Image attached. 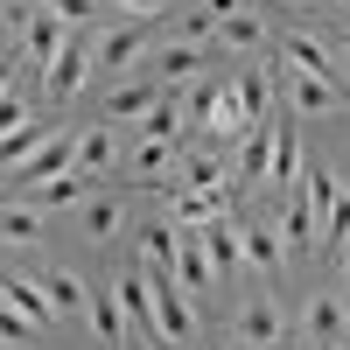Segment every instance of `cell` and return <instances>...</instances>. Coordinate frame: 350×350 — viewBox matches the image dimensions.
<instances>
[{"mask_svg":"<svg viewBox=\"0 0 350 350\" xmlns=\"http://www.w3.org/2000/svg\"><path fill=\"white\" fill-rule=\"evenodd\" d=\"M224 336L239 343V350H287V315H280V295L252 280V287H245V301L231 308Z\"/></svg>","mask_w":350,"mask_h":350,"instance_id":"obj_1","label":"cell"},{"mask_svg":"<svg viewBox=\"0 0 350 350\" xmlns=\"http://www.w3.org/2000/svg\"><path fill=\"white\" fill-rule=\"evenodd\" d=\"M273 105L287 120H336L343 112V92L315 70H295V64H273Z\"/></svg>","mask_w":350,"mask_h":350,"instance_id":"obj_2","label":"cell"},{"mask_svg":"<svg viewBox=\"0 0 350 350\" xmlns=\"http://www.w3.org/2000/svg\"><path fill=\"white\" fill-rule=\"evenodd\" d=\"M301 343H308V350H343V343H350V301L336 295L329 280L301 295Z\"/></svg>","mask_w":350,"mask_h":350,"instance_id":"obj_3","label":"cell"},{"mask_svg":"<svg viewBox=\"0 0 350 350\" xmlns=\"http://www.w3.org/2000/svg\"><path fill=\"white\" fill-rule=\"evenodd\" d=\"M217 49H224V56H267V49H273L267 0H252V8H231V14H217Z\"/></svg>","mask_w":350,"mask_h":350,"instance_id":"obj_4","label":"cell"},{"mask_svg":"<svg viewBox=\"0 0 350 350\" xmlns=\"http://www.w3.org/2000/svg\"><path fill=\"white\" fill-rule=\"evenodd\" d=\"M239 245H245V267L259 287H280V267H287V245H280V224L273 217H239Z\"/></svg>","mask_w":350,"mask_h":350,"instance_id":"obj_5","label":"cell"},{"mask_svg":"<svg viewBox=\"0 0 350 350\" xmlns=\"http://www.w3.org/2000/svg\"><path fill=\"white\" fill-rule=\"evenodd\" d=\"M84 77H92V36H64L56 64L42 70V98H49V105H70V98L84 92Z\"/></svg>","mask_w":350,"mask_h":350,"instance_id":"obj_6","label":"cell"},{"mask_svg":"<svg viewBox=\"0 0 350 350\" xmlns=\"http://www.w3.org/2000/svg\"><path fill=\"white\" fill-rule=\"evenodd\" d=\"M196 239H203V259H211V273L239 287L245 280V245H239V211H224L211 224H196Z\"/></svg>","mask_w":350,"mask_h":350,"instance_id":"obj_7","label":"cell"},{"mask_svg":"<svg viewBox=\"0 0 350 350\" xmlns=\"http://www.w3.org/2000/svg\"><path fill=\"white\" fill-rule=\"evenodd\" d=\"M70 224H77V231H84L92 245L120 239V231L133 224V211H126V189H92V196H84L77 211H70Z\"/></svg>","mask_w":350,"mask_h":350,"instance_id":"obj_8","label":"cell"},{"mask_svg":"<svg viewBox=\"0 0 350 350\" xmlns=\"http://www.w3.org/2000/svg\"><path fill=\"white\" fill-rule=\"evenodd\" d=\"M148 42H154L148 21H112V28H98V36H92V64L120 77V70H133V56L148 49Z\"/></svg>","mask_w":350,"mask_h":350,"instance_id":"obj_9","label":"cell"},{"mask_svg":"<svg viewBox=\"0 0 350 350\" xmlns=\"http://www.w3.org/2000/svg\"><path fill=\"white\" fill-rule=\"evenodd\" d=\"M112 133H120L112 120H98V126L77 133V161H70V175H84L92 189L105 183V175H120V140H112Z\"/></svg>","mask_w":350,"mask_h":350,"instance_id":"obj_10","label":"cell"},{"mask_svg":"<svg viewBox=\"0 0 350 350\" xmlns=\"http://www.w3.org/2000/svg\"><path fill=\"white\" fill-rule=\"evenodd\" d=\"M77 161V133H49L36 154H28L21 168H8V196H21V189H36V183H49L56 168H70Z\"/></svg>","mask_w":350,"mask_h":350,"instance_id":"obj_11","label":"cell"},{"mask_svg":"<svg viewBox=\"0 0 350 350\" xmlns=\"http://www.w3.org/2000/svg\"><path fill=\"white\" fill-rule=\"evenodd\" d=\"M64 36H70V21H64V14H49V8H36V14H28V28H21V56H28V70H36V77L56 64Z\"/></svg>","mask_w":350,"mask_h":350,"instance_id":"obj_12","label":"cell"},{"mask_svg":"<svg viewBox=\"0 0 350 350\" xmlns=\"http://www.w3.org/2000/svg\"><path fill=\"white\" fill-rule=\"evenodd\" d=\"M42 231H49V211L42 203H21V196H8L0 203V252H28V245H42Z\"/></svg>","mask_w":350,"mask_h":350,"instance_id":"obj_13","label":"cell"},{"mask_svg":"<svg viewBox=\"0 0 350 350\" xmlns=\"http://www.w3.org/2000/svg\"><path fill=\"white\" fill-rule=\"evenodd\" d=\"M267 161H273V120L267 126H252L245 140H239V161H231V189H267Z\"/></svg>","mask_w":350,"mask_h":350,"instance_id":"obj_14","label":"cell"},{"mask_svg":"<svg viewBox=\"0 0 350 350\" xmlns=\"http://www.w3.org/2000/svg\"><path fill=\"white\" fill-rule=\"evenodd\" d=\"M231 92H239V105H245V126H267L273 112H280V105H273V70H267V64H245L239 77H231Z\"/></svg>","mask_w":350,"mask_h":350,"instance_id":"obj_15","label":"cell"},{"mask_svg":"<svg viewBox=\"0 0 350 350\" xmlns=\"http://www.w3.org/2000/svg\"><path fill=\"white\" fill-rule=\"evenodd\" d=\"M175 154H183L175 140H140V148L126 154V175H133L140 189H161L168 175H175Z\"/></svg>","mask_w":350,"mask_h":350,"instance_id":"obj_16","label":"cell"},{"mask_svg":"<svg viewBox=\"0 0 350 350\" xmlns=\"http://www.w3.org/2000/svg\"><path fill=\"white\" fill-rule=\"evenodd\" d=\"M84 315H92V336H98V343H112V350L126 343V308H120V295H112V273H105V280L92 287Z\"/></svg>","mask_w":350,"mask_h":350,"instance_id":"obj_17","label":"cell"},{"mask_svg":"<svg viewBox=\"0 0 350 350\" xmlns=\"http://www.w3.org/2000/svg\"><path fill=\"white\" fill-rule=\"evenodd\" d=\"M203 64H211V49H196V42H175V36L154 49V77H161V84H175V92H183V84H189Z\"/></svg>","mask_w":350,"mask_h":350,"instance_id":"obj_18","label":"cell"},{"mask_svg":"<svg viewBox=\"0 0 350 350\" xmlns=\"http://www.w3.org/2000/svg\"><path fill=\"white\" fill-rule=\"evenodd\" d=\"M42 295H49V308H56V323H70V315H84L92 287L77 280V267H49V273H42Z\"/></svg>","mask_w":350,"mask_h":350,"instance_id":"obj_19","label":"cell"},{"mask_svg":"<svg viewBox=\"0 0 350 350\" xmlns=\"http://www.w3.org/2000/svg\"><path fill=\"white\" fill-rule=\"evenodd\" d=\"M92 196V183H84V175H49V183H36V189H21V203H42V211H77V203Z\"/></svg>","mask_w":350,"mask_h":350,"instance_id":"obj_20","label":"cell"},{"mask_svg":"<svg viewBox=\"0 0 350 350\" xmlns=\"http://www.w3.org/2000/svg\"><path fill=\"white\" fill-rule=\"evenodd\" d=\"M161 92H168L161 77H140V84H112V98H105V120H112V126H120V120H140V112H148Z\"/></svg>","mask_w":350,"mask_h":350,"instance_id":"obj_21","label":"cell"},{"mask_svg":"<svg viewBox=\"0 0 350 350\" xmlns=\"http://www.w3.org/2000/svg\"><path fill=\"white\" fill-rule=\"evenodd\" d=\"M133 245L148 267H175V217H140L133 224Z\"/></svg>","mask_w":350,"mask_h":350,"instance_id":"obj_22","label":"cell"},{"mask_svg":"<svg viewBox=\"0 0 350 350\" xmlns=\"http://www.w3.org/2000/svg\"><path fill=\"white\" fill-rule=\"evenodd\" d=\"M8 308H21L36 329L56 323V308H49V295H42V280H28V273H8Z\"/></svg>","mask_w":350,"mask_h":350,"instance_id":"obj_23","label":"cell"},{"mask_svg":"<svg viewBox=\"0 0 350 350\" xmlns=\"http://www.w3.org/2000/svg\"><path fill=\"white\" fill-rule=\"evenodd\" d=\"M49 133H56L49 120H21L14 133H0V168H21V161H28V154H36V148H42V140H49Z\"/></svg>","mask_w":350,"mask_h":350,"instance_id":"obj_24","label":"cell"},{"mask_svg":"<svg viewBox=\"0 0 350 350\" xmlns=\"http://www.w3.org/2000/svg\"><path fill=\"white\" fill-rule=\"evenodd\" d=\"M0 336H8V343H36L42 329H36V323H28V315H21V308H8V301H0Z\"/></svg>","mask_w":350,"mask_h":350,"instance_id":"obj_25","label":"cell"},{"mask_svg":"<svg viewBox=\"0 0 350 350\" xmlns=\"http://www.w3.org/2000/svg\"><path fill=\"white\" fill-rule=\"evenodd\" d=\"M36 8H49V14H64V21L77 28V21H92V14L105 8V0H36Z\"/></svg>","mask_w":350,"mask_h":350,"instance_id":"obj_26","label":"cell"},{"mask_svg":"<svg viewBox=\"0 0 350 350\" xmlns=\"http://www.w3.org/2000/svg\"><path fill=\"white\" fill-rule=\"evenodd\" d=\"M323 42L336 56V84H343V98H350V28H343V36H323Z\"/></svg>","mask_w":350,"mask_h":350,"instance_id":"obj_27","label":"cell"},{"mask_svg":"<svg viewBox=\"0 0 350 350\" xmlns=\"http://www.w3.org/2000/svg\"><path fill=\"white\" fill-rule=\"evenodd\" d=\"M21 120H36V112H28V98H21V92H8V98H0V133H14Z\"/></svg>","mask_w":350,"mask_h":350,"instance_id":"obj_28","label":"cell"},{"mask_svg":"<svg viewBox=\"0 0 350 350\" xmlns=\"http://www.w3.org/2000/svg\"><path fill=\"white\" fill-rule=\"evenodd\" d=\"M105 8H126L133 21H154V8H161V0H105Z\"/></svg>","mask_w":350,"mask_h":350,"instance_id":"obj_29","label":"cell"},{"mask_svg":"<svg viewBox=\"0 0 350 350\" xmlns=\"http://www.w3.org/2000/svg\"><path fill=\"white\" fill-rule=\"evenodd\" d=\"M14 49H21V28H14L8 14H0V56H14Z\"/></svg>","mask_w":350,"mask_h":350,"instance_id":"obj_30","label":"cell"},{"mask_svg":"<svg viewBox=\"0 0 350 350\" xmlns=\"http://www.w3.org/2000/svg\"><path fill=\"white\" fill-rule=\"evenodd\" d=\"M120 350H161V336H148V329H133V336H126Z\"/></svg>","mask_w":350,"mask_h":350,"instance_id":"obj_31","label":"cell"},{"mask_svg":"<svg viewBox=\"0 0 350 350\" xmlns=\"http://www.w3.org/2000/svg\"><path fill=\"white\" fill-rule=\"evenodd\" d=\"M14 92V56H0V98Z\"/></svg>","mask_w":350,"mask_h":350,"instance_id":"obj_32","label":"cell"},{"mask_svg":"<svg viewBox=\"0 0 350 350\" xmlns=\"http://www.w3.org/2000/svg\"><path fill=\"white\" fill-rule=\"evenodd\" d=\"M336 273H343V280H350V252H343V267H336ZM343 301H350V287H343Z\"/></svg>","mask_w":350,"mask_h":350,"instance_id":"obj_33","label":"cell"},{"mask_svg":"<svg viewBox=\"0 0 350 350\" xmlns=\"http://www.w3.org/2000/svg\"><path fill=\"white\" fill-rule=\"evenodd\" d=\"M267 8H273V0H267ZM287 8H323V0H287Z\"/></svg>","mask_w":350,"mask_h":350,"instance_id":"obj_34","label":"cell"},{"mask_svg":"<svg viewBox=\"0 0 350 350\" xmlns=\"http://www.w3.org/2000/svg\"><path fill=\"white\" fill-rule=\"evenodd\" d=\"M211 350H239V343H231V336H224V343H211Z\"/></svg>","mask_w":350,"mask_h":350,"instance_id":"obj_35","label":"cell"},{"mask_svg":"<svg viewBox=\"0 0 350 350\" xmlns=\"http://www.w3.org/2000/svg\"><path fill=\"white\" fill-rule=\"evenodd\" d=\"M343 196H350V189H343Z\"/></svg>","mask_w":350,"mask_h":350,"instance_id":"obj_36","label":"cell"}]
</instances>
